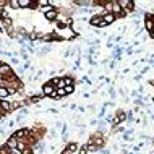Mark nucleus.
<instances>
[{
	"instance_id": "6e6552de",
	"label": "nucleus",
	"mask_w": 154,
	"mask_h": 154,
	"mask_svg": "<svg viewBox=\"0 0 154 154\" xmlns=\"http://www.w3.org/2000/svg\"><path fill=\"white\" fill-rule=\"evenodd\" d=\"M32 5H34V2H31V0H20V8H28Z\"/></svg>"
},
{
	"instance_id": "39448f33",
	"label": "nucleus",
	"mask_w": 154,
	"mask_h": 154,
	"mask_svg": "<svg viewBox=\"0 0 154 154\" xmlns=\"http://www.w3.org/2000/svg\"><path fill=\"white\" fill-rule=\"evenodd\" d=\"M110 12L113 13V15L117 16V15H122V7H120V3H118V2H112V10H110Z\"/></svg>"
},
{
	"instance_id": "2eb2a0df",
	"label": "nucleus",
	"mask_w": 154,
	"mask_h": 154,
	"mask_svg": "<svg viewBox=\"0 0 154 154\" xmlns=\"http://www.w3.org/2000/svg\"><path fill=\"white\" fill-rule=\"evenodd\" d=\"M73 91H75V88H73V86H65V93H67V94H72Z\"/></svg>"
},
{
	"instance_id": "7ed1b4c3",
	"label": "nucleus",
	"mask_w": 154,
	"mask_h": 154,
	"mask_svg": "<svg viewBox=\"0 0 154 154\" xmlns=\"http://www.w3.org/2000/svg\"><path fill=\"white\" fill-rule=\"evenodd\" d=\"M118 3H120L122 8H125V10H133L135 8V2H131V0H122Z\"/></svg>"
},
{
	"instance_id": "aec40b11",
	"label": "nucleus",
	"mask_w": 154,
	"mask_h": 154,
	"mask_svg": "<svg viewBox=\"0 0 154 154\" xmlns=\"http://www.w3.org/2000/svg\"><path fill=\"white\" fill-rule=\"evenodd\" d=\"M151 34H153V36H154V26H153V31H151Z\"/></svg>"
},
{
	"instance_id": "9b49d317",
	"label": "nucleus",
	"mask_w": 154,
	"mask_h": 154,
	"mask_svg": "<svg viewBox=\"0 0 154 154\" xmlns=\"http://www.w3.org/2000/svg\"><path fill=\"white\" fill-rule=\"evenodd\" d=\"M13 136H15L16 140H20L21 136H26V130H20V131H16V133L13 135Z\"/></svg>"
},
{
	"instance_id": "f3484780",
	"label": "nucleus",
	"mask_w": 154,
	"mask_h": 154,
	"mask_svg": "<svg viewBox=\"0 0 154 154\" xmlns=\"http://www.w3.org/2000/svg\"><path fill=\"white\" fill-rule=\"evenodd\" d=\"M86 153H88V146H81L80 153H78V154H86Z\"/></svg>"
},
{
	"instance_id": "f03ea898",
	"label": "nucleus",
	"mask_w": 154,
	"mask_h": 154,
	"mask_svg": "<svg viewBox=\"0 0 154 154\" xmlns=\"http://www.w3.org/2000/svg\"><path fill=\"white\" fill-rule=\"evenodd\" d=\"M89 23L93 24V26H105V23H104V18H102V16H93Z\"/></svg>"
},
{
	"instance_id": "9d476101",
	"label": "nucleus",
	"mask_w": 154,
	"mask_h": 154,
	"mask_svg": "<svg viewBox=\"0 0 154 154\" xmlns=\"http://www.w3.org/2000/svg\"><path fill=\"white\" fill-rule=\"evenodd\" d=\"M153 26H154V23L151 21V16L148 15V20H146V29H148V31H153Z\"/></svg>"
},
{
	"instance_id": "1a4fd4ad",
	"label": "nucleus",
	"mask_w": 154,
	"mask_h": 154,
	"mask_svg": "<svg viewBox=\"0 0 154 154\" xmlns=\"http://www.w3.org/2000/svg\"><path fill=\"white\" fill-rule=\"evenodd\" d=\"M8 89L7 88H3V86H0V99H2V101H3V97H7L8 96Z\"/></svg>"
},
{
	"instance_id": "0eeeda50",
	"label": "nucleus",
	"mask_w": 154,
	"mask_h": 154,
	"mask_svg": "<svg viewBox=\"0 0 154 154\" xmlns=\"http://www.w3.org/2000/svg\"><path fill=\"white\" fill-rule=\"evenodd\" d=\"M8 73H12V68L8 67V65H5V63H0V75H8Z\"/></svg>"
},
{
	"instance_id": "20e7f679",
	"label": "nucleus",
	"mask_w": 154,
	"mask_h": 154,
	"mask_svg": "<svg viewBox=\"0 0 154 154\" xmlns=\"http://www.w3.org/2000/svg\"><path fill=\"white\" fill-rule=\"evenodd\" d=\"M102 18H104V23L105 24H110V23H113V21H115V18H117V16L113 15L112 12H109V13H105V15H102Z\"/></svg>"
},
{
	"instance_id": "f257e3e1",
	"label": "nucleus",
	"mask_w": 154,
	"mask_h": 154,
	"mask_svg": "<svg viewBox=\"0 0 154 154\" xmlns=\"http://www.w3.org/2000/svg\"><path fill=\"white\" fill-rule=\"evenodd\" d=\"M42 91H44V94H45V96L57 97V94H55V89H54L52 83H45V85H44V88H42Z\"/></svg>"
},
{
	"instance_id": "4468645a",
	"label": "nucleus",
	"mask_w": 154,
	"mask_h": 154,
	"mask_svg": "<svg viewBox=\"0 0 154 154\" xmlns=\"http://www.w3.org/2000/svg\"><path fill=\"white\" fill-rule=\"evenodd\" d=\"M67 149H68L70 153H75V151H76L78 148H76V144H68V146H67Z\"/></svg>"
},
{
	"instance_id": "f8f14e48",
	"label": "nucleus",
	"mask_w": 154,
	"mask_h": 154,
	"mask_svg": "<svg viewBox=\"0 0 154 154\" xmlns=\"http://www.w3.org/2000/svg\"><path fill=\"white\" fill-rule=\"evenodd\" d=\"M55 94H57V96H62V97L67 96V93H65V88H57V89H55Z\"/></svg>"
},
{
	"instance_id": "dca6fc26",
	"label": "nucleus",
	"mask_w": 154,
	"mask_h": 154,
	"mask_svg": "<svg viewBox=\"0 0 154 154\" xmlns=\"http://www.w3.org/2000/svg\"><path fill=\"white\" fill-rule=\"evenodd\" d=\"M10 5H12L13 8H20V2H18V0H12V2H10Z\"/></svg>"
},
{
	"instance_id": "ddd939ff",
	"label": "nucleus",
	"mask_w": 154,
	"mask_h": 154,
	"mask_svg": "<svg viewBox=\"0 0 154 154\" xmlns=\"http://www.w3.org/2000/svg\"><path fill=\"white\" fill-rule=\"evenodd\" d=\"M10 107H12V105L8 104L7 101H2V110H10Z\"/></svg>"
},
{
	"instance_id": "423d86ee",
	"label": "nucleus",
	"mask_w": 154,
	"mask_h": 154,
	"mask_svg": "<svg viewBox=\"0 0 154 154\" xmlns=\"http://www.w3.org/2000/svg\"><path fill=\"white\" fill-rule=\"evenodd\" d=\"M57 15H58V10H57V8H54V10H50V12L45 13V18H47V20H55Z\"/></svg>"
},
{
	"instance_id": "a211bd4d",
	"label": "nucleus",
	"mask_w": 154,
	"mask_h": 154,
	"mask_svg": "<svg viewBox=\"0 0 154 154\" xmlns=\"http://www.w3.org/2000/svg\"><path fill=\"white\" fill-rule=\"evenodd\" d=\"M10 151H12V154H21V151L18 149V148H16V149H10Z\"/></svg>"
},
{
	"instance_id": "6ab92c4d",
	"label": "nucleus",
	"mask_w": 154,
	"mask_h": 154,
	"mask_svg": "<svg viewBox=\"0 0 154 154\" xmlns=\"http://www.w3.org/2000/svg\"><path fill=\"white\" fill-rule=\"evenodd\" d=\"M5 5H10L8 2H3V0H0V7H5Z\"/></svg>"
}]
</instances>
